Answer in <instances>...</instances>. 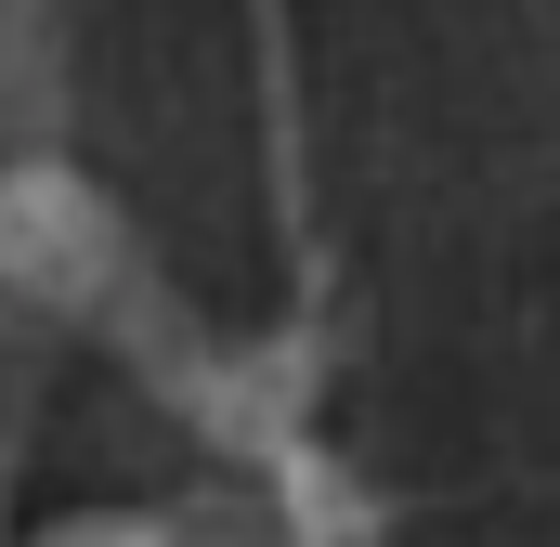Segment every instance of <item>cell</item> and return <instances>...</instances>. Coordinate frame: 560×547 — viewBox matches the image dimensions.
I'll return each mask as SVG.
<instances>
[{"label":"cell","instance_id":"cell-1","mask_svg":"<svg viewBox=\"0 0 560 547\" xmlns=\"http://www.w3.org/2000/svg\"><path fill=\"white\" fill-rule=\"evenodd\" d=\"M66 547H183V535H156V522H105V535H66Z\"/></svg>","mask_w":560,"mask_h":547}]
</instances>
